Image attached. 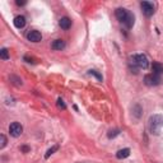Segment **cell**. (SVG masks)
<instances>
[{"instance_id": "21", "label": "cell", "mask_w": 163, "mask_h": 163, "mask_svg": "<svg viewBox=\"0 0 163 163\" xmlns=\"http://www.w3.org/2000/svg\"><path fill=\"white\" fill-rule=\"evenodd\" d=\"M0 139H2V143H0V149H3L5 145H6V138H5V135L2 134V135H0Z\"/></svg>"}, {"instance_id": "7", "label": "cell", "mask_w": 163, "mask_h": 163, "mask_svg": "<svg viewBox=\"0 0 163 163\" xmlns=\"http://www.w3.org/2000/svg\"><path fill=\"white\" fill-rule=\"evenodd\" d=\"M127 14H129V12H127L126 9H124V8H118V9H116V12H115L116 18H117L120 22H122V23L125 22Z\"/></svg>"}, {"instance_id": "9", "label": "cell", "mask_w": 163, "mask_h": 163, "mask_svg": "<svg viewBox=\"0 0 163 163\" xmlns=\"http://www.w3.org/2000/svg\"><path fill=\"white\" fill-rule=\"evenodd\" d=\"M59 25L63 29H69L72 27V21L68 18V17H63V18L60 19V22H59Z\"/></svg>"}, {"instance_id": "10", "label": "cell", "mask_w": 163, "mask_h": 163, "mask_svg": "<svg viewBox=\"0 0 163 163\" xmlns=\"http://www.w3.org/2000/svg\"><path fill=\"white\" fill-rule=\"evenodd\" d=\"M65 47V42L63 40H55L52 44H51V49L56 50V51H61Z\"/></svg>"}, {"instance_id": "5", "label": "cell", "mask_w": 163, "mask_h": 163, "mask_svg": "<svg viewBox=\"0 0 163 163\" xmlns=\"http://www.w3.org/2000/svg\"><path fill=\"white\" fill-rule=\"evenodd\" d=\"M140 6H142L143 13L147 15V17H152L154 14V5L150 2H142L140 3Z\"/></svg>"}, {"instance_id": "17", "label": "cell", "mask_w": 163, "mask_h": 163, "mask_svg": "<svg viewBox=\"0 0 163 163\" xmlns=\"http://www.w3.org/2000/svg\"><path fill=\"white\" fill-rule=\"evenodd\" d=\"M117 135H120V130H118V129H115V130H111V131L107 134L108 139H114V138H116Z\"/></svg>"}, {"instance_id": "16", "label": "cell", "mask_w": 163, "mask_h": 163, "mask_svg": "<svg viewBox=\"0 0 163 163\" xmlns=\"http://www.w3.org/2000/svg\"><path fill=\"white\" fill-rule=\"evenodd\" d=\"M59 149V145H54V147L52 148H50L47 152H46V154H45V158L47 159V158H50V156H51V154H54L56 150Z\"/></svg>"}, {"instance_id": "13", "label": "cell", "mask_w": 163, "mask_h": 163, "mask_svg": "<svg viewBox=\"0 0 163 163\" xmlns=\"http://www.w3.org/2000/svg\"><path fill=\"white\" fill-rule=\"evenodd\" d=\"M134 15L131 14V13H129L127 14V17H126V19H125V22H124V24L126 25V27L127 28H131L133 27V25H134Z\"/></svg>"}, {"instance_id": "12", "label": "cell", "mask_w": 163, "mask_h": 163, "mask_svg": "<svg viewBox=\"0 0 163 163\" xmlns=\"http://www.w3.org/2000/svg\"><path fill=\"white\" fill-rule=\"evenodd\" d=\"M152 70H153V74L161 75V74L163 73V65L159 64V63H153V65H152Z\"/></svg>"}, {"instance_id": "6", "label": "cell", "mask_w": 163, "mask_h": 163, "mask_svg": "<svg viewBox=\"0 0 163 163\" xmlns=\"http://www.w3.org/2000/svg\"><path fill=\"white\" fill-rule=\"evenodd\" d=\"M27 38H28V41L37 44V42H40V41L42 40V35H41L38 31L33 29V31H29V32L27 33Z\"/></svg>"}, {"instance_id": "23", "label": "cell", "mask_w": 163, "mask_h": 163, "mask_svg": "<svg viewBox=\"0 0 163 163\" xmlns=\"http://www.w3.org/2000/svg\"><path fill=\"white\" fill-rule=\"evenodd\" d=\"M24 60H25L27 63H35V61H33V59H32V57H28V56H24Z\"/></svg>"}, {"instance_id": "2", "label": "cell", "mask_w": 163, "mask_h": 163, "mask_svg": "<svg viewBox=\"0 0 163 163\" xmlns=\"http://www.w3.org/2000/svg\"><path fill=\"white\" fill-rule=\"evenodd\" d=\"M131 63L134 65H136L140 69H147L149 66V61H148V57L143 55V54H136L131 56Z\"/></svg>"}, {"instance_id": "8", "label": "cell", "mask_w": 163, "mask_h": 163, "mask_svg": "<svg viewBox=\"0 0 163 163\" xmlns=\"http://www.w3.org/2000/svg\"><path fill=\"white\" fill-rule=\"evenodd\" d=\"M13 23H14V25L17 28H23L24 25H25V18L23 15H17L15 18H14V21H13Z\"/></svg>"}, {"instance_id": "20", "label": "cell", "mask_w": 163, "mask_h": 163, "mask_svg": "<svg viewBox=\"0 0 163 163\" xmlns=\"http://www.w3.org/2000/svg\"><path fill=\"white\" fill-rule=\"evenodd\" d=\"M57 107L61 108V110H66V105H65V102L61 98H57Z\"/></svg>"}, {"instance_id": "15", "label": "cell", "mask_w": 163, "mask_h": 163, "mask_svg": "<svg viewBox=\"0 0 163 163\" xmlns=\"http://www.w3.org/2000/svg\"><path fill=\"white\" fill-rule=\"evenodd\" d=\"M0 57H2L3 60H8L9 59V51H8V49H2L0 50Z\"/></svg>"}, {"instance_id": "18", "label": "cell", "mask_w": 163, "mask_h": 163, "mask_svg": "<svg viewBox=\"0 0 163 163\" xmlns=\"http://www.w3.org/2000/svg\"><path fill=\"white\" fill-rule=\"evenodd\" d=\"M10 80H12L13 84L18 85V87H19V85H22V79H19L18 76H15V75H12V76H10Z\"/></svg>"}, {"instance_id": "22", "label": "cell", "mask_w": 163, "mask_h": 163, "mask_svg": "<svg viewBox=\"0 0 163 163\" xmlns=\"http://www.w3.org/2000/svg\"><path fill=\"white\" fill-rule=\"evenodd\" d=\"M21 150L23 153H28L29 152V147H25V145H23V147H21Z\"/></svg>"}, {"instance_id": "24", "label": "cell", "mask_w": 163, "mask_h": 163, "mask_svg": "<svg viewBox=\"0 0 163 163\" xmlns=\"http://www.w3.org/2000/svg\"><path fill=\"white\" fill-rule=\"evenodd\" d=\"M17 4H18V5H24L25 2H19V0H17Z\"/></svg>"}, {"instance_id": "11", "label": "cell", "mask_w": 163, "mask_h": 163, "mask_svg": "<svg viewBox=\"0 0 163 163\" xmlns=\"http://www.w3.org/2000/svg\"><path fill=\"white\" fill-rule=\"evenodd\" d=\"M130 156V149L129 148H124V149H120L117 153H116V157L118 159H124V158H127Z\"/></svg>"}, {"instance_id": "3", "label": "cell", "mask_w": 163, "mask_h": 163, "mask_svg": "<svg viewBox=\"0 0 163 163\" xmlns=\"http://www.w3.org/2000/svg\"><path fill=\"white\" fill-rule=\"evenodd\" d=\"M162 79H161V75H157V74H148L144 76V83L148 85V87H154V85H158L161 84Z\"/></svg>"}, {"instance_id": "19", "label": "cell", "mask_w": 163, "mask_h": 163, "mask_svg": "<svg viewBox=\"0 0 163 163\" xmlns=\"http://www.w3.org/2000/svg\"><path fill=\"white\" fill-rule=\"evenodd\" d=\"M89 74H91V75H94L99 82H102V79H103V78H102V75H101L97 70H89Z\"/></svg>"}, {"instance_id": "1", "label": "cell", "mask_w": 163, "mask_h": 163, "mask_svg": "<svg viewBox=\"0 0 163 163\" xmlns=\"http://www.w3.org/2000/svg\"><path fill=\"white\" fill-rule=\"evenodd\" d=\"M149 131L154 135H158L161 133V129L163 127V116L162 115H153L149 117L148 121Z\"/></svg>"}, {"instance_id": "4", "label": "cell", "mask_w": 163, "mask_h": 163, "mask_svg": "<svg viewBox=\"0 0 163 163\" xmlns=\"http://www.w3.org/2000/svg\"><path fill=\"white\" fill-rule=\"evenodd\" d=\"M9 133L13 138H18L23 133V126L19 122H12L9 126Z\"/></svg>"}, {"instance_id": "14", "label": "cell", "mask_w": 163, "mask_h": 163, "mask_svg": "<svg viewBox=\"0 0 163 163\" xmlns=\"http://www.w3.org/2000/svg\"><path fill=\"white\" fill-rule=\"evenodd\" d=\"M140 112H142V107H140L139 105H135V106H134V108H133V114L135 115V117H136V118H139V117L142 116V114H140Z\"/></svg>"}]
</instances>
